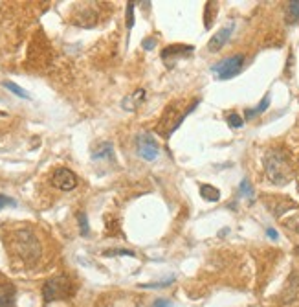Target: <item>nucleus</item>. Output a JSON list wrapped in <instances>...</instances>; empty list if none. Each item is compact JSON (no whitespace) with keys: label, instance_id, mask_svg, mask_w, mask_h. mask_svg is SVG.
Wrapping results in <instances>:
<instances>
[{"label":"nucleus","instance_id":"obj_1","mask_svg":"<svg viewBox=\"0 0 299 307\" xmlns=\"http://www.w3.org/2000/svg\"><path fill=\"white\" fill-rule=\"evenodd\" d=\"M11 250L15 252L22 261L33 263L41 256V243L37 239V235L30 228H19L15 230L10 237Z\"/></svg>","mask_w":299,"mask_h":307},{"label":"nucleus","instance_id":"obj_2","mask_svg":"<svg viewBox=\"0 0 299 307\" xmlns=\"http://www.w3.org/2000/svg\"><path fill=\"white\" fill-rule=\"evenodd\" d=\"M266 173L272 178V182L275 184H286L292 177V169L288 166V160L284 158V155L277 151H270L266 155Z\"/></svg>","mask_w":299,"mask_h":307},{"label":"nucleus","instance_id":"obj_3","mask_svg":"<svg viewBox=\"0 0 299 307\" xmlns=\"http://www.w3.org/2000/svg\"><path fill=\"white\" fill-rule=\"evenodd\" d=\"M70 294V281L64 276H57L48 280L42 287V296H44V302H53V300H59V298H64Z\"/></svg>","mask_w":299,"mask_h":307},{"label":"nucleus","instance_id":"obj_4","mask_svg":"<svg viewBox=\"0 0 299 307\" xmlns=\"http://www.w3.org/2000/svg\"><path fill=\"white\" fill-rule=\"evenodd\" d=\"M243 65H244V55L237 53V55H232V57H228L224 59V61L217 63V65H213L211 72L217 74L218 79H230L243 70Z\"/></svg>","mask_w":299,"mask_h":307},{"label":"nucleus","instance_id":"obj_5","mask_svg":"<svg viewBox=\"0 0 299 307\" xmlns=\"http://www.w3.org/2000/svg\"><path fill=\"white\" fill-rule=\"evenodd\" d=\"M136 147H138L139 156L149 162L156 160L158 155H160V146H158V142H156L155 136L149 135V133H141V135H138V138H136Z\"/></svg>","mask_w":299,"mask_h":307},{"label":"nucleus","instance_id":"obj_6","mask_svg":"<svg viewBox=\"0 0 299 307\" xmlns=\"http://www.w3.org/2000/svg\"><path fill=\"white\" fill-rule=\"evenodd\" d=\"M52 184L61 192H72L78 186V175L68 167H59L52 175Z\"/></svg>","mask_w":299,"mask_h":307},{"label":"nucleus","instance_id":"obj_7","mask_svg":"<svg viewBox=\"0 0 299 307\" xmlns=\"http://www.w3.org/2000/svg\"><path fill=\"white\" fill-rule=\"evenodd\" d=\"M233 28H235V24L230 22V24H226L222 30H218L217 33L211 37V41L207 42V50H209V52H218V50H220V48L228 42V39L232 37Z\"/></svg>","mask_w":299,"mask_h":307},{"label":"nucleus","instance_id":"obj_8","mask_svg":"<svg viewBox=\"0 0 299 307\" xmlns=\"http://www.w3.org/2000/svg\"><path fill=\"white\" fill-rule=\"evenodd\" d=\"M15 303V287L11 283L0 287V307H13Z\"/></svg>","mask_w":299,"mask_h":307},{"label":"nucleus","instance_id":"obj_9","mask_svg":"<svg viewBox=\"0 0 299 307\" xmlns=\"http://www.w3.org/2000/svg\"><path fill=\"white\" fill-rule=\"evenodd\" d=\"M145 98V90H136L132 96L123 99V109H129V110H134L136 107H139V103L143 101Z\"/></svg>","mask_w":299,"mask_h":307},{"label":"nucleus","instance_id":"obj_10","mask_svg":"<svg viewBox=\"0 0 299 307\" xmlns=\"http://www.w3.org/2000/svg\"><path fill=\"white\" fill-rule=\"evenodd\" d=\"M200 195L206 201H211V203H215V201H218L220 199V192H218L217 188L209 186V184H202L200 186Z\"/></svg>","mask_w":299,"mask_h":307},{"label":"nucleus","instance_id":"obj_11","mask_svg":"<svg viewBox=\"0 0 299 307\" xmlns=\"http://www.w3.org/2000/svg\"><path fill=\"white\" fill-rule=\"evenodd\" d=\"M268 105H270V94H266V96L263 98V101H261L255 109H248L246 112H244V116L250 120V118H253V116H257V114H261V112H264V110L268 109Z\"/></svg>","mask_w":299,"mask_h":307},{"label":"nucleus","instance_id":"obj_12","mask_svg":"<svg viewBox=\"0 0 299 307\" xmlns=\"http://www.w3.org/2000/svg\"><path fill=\"white\" fill-rule=\"evenodd\" d=\"M2 85H4V87H6L8 90H11L13 94H17V96H21V98H24V99H30V94H28L24 89H21L19 85L13 83V81H4Z\"/></svg>","mask_w":299,"mask_h":307},{"label":"nucleus","instance_id":"obj_13","mask_svg":"<svg viewBox=\"0 0 299 307\" xmlns=\"http://www.w3.org/2000/svg\"><path fill=\"white\" fill-rule=\"evenodd\" d=\"M134 2H127V28H132L134 26Z\"/></svg>","mask_w":299,"mask_h":307},{"label":"nucleus","instance_id":"obj_14","mask_svg":"<svg viewBox=\"0 0 299 307\" xmlns=\"http://www.w3.org/2000/svg\"><path fill=\"white\" fill-rule=\"evenodd\" d=\"M228 124L232 125V127H235V129H239V127H243L244 120L239 114H235V112H233V114L228 116Z\"/></svg>","mask_w":299,"mask_h":307},{"label":"nucleus","instance_id":"obj_15","mask_svg":"<svg viewBox=\"0 0 299 307\" xmlns=\"http://www.w3.org/2000/svg\"><path fill=\"white\" fill-rule=\"evenodd\" d=\"M6 206H17V201L6 197V195H0V208H6Z\"/></svg>","mask_w":299,"mask_h":307},{"label":"nucleus","instance_id":"obj_16","mask_svg":"<svg viewBox=\"0 0 299 307\" xmlns=\"http://www.w3.org/2000/svg\"><path fill=\"white\" fill-rule=\"evenodd\" d=\"M79 223H81V234L87 235L88 234V221H87V215L85 214H79Z\"/></svg>","mask_w":299,"mask_h":307},{"label":"nucleus","instance_id":"obj_17","mask_svg":"<svg viewBox=\"0 0 299 307\" xmlns=\"http://www.w3.org/2000/svg\"><path fill=\"white\" fill-rule=\"evenodd\" d=\"M241 192H243L246 197H252L253 195V190H252V186H250L248 180H243V182H241Z\"/></svg>","mask_w":299,"mask_h":307},{"label":"nucleus","instance_id":"obj_18","mask_svg":"<svg viewBox=\"0 0 299 307\" xmlns=\"http://www.w3.org/2000/svg\"><path fill=\"white\" fill-rule=\"evenodd\" d=\"M288 10L295 19H299V0H292V2L288 4Z\"/></svg>","mask_w":299,"mask_h":307},{"label":"nucleus","instance_id":"obj_19","mask_svg":"<svg viewBox=\"0 0 299 307\" xmlns=\"http://www.w3.org/2000/svg\"><path fill=\"white\" fill-rule=\"evenodd\" d=\"M153 307H175L169 300H165V298H158L156 302H153Z\"/></svg>","mask_w":299,"mask_h":307},{"label":"nucleus","instance_id":"obj_20","mask_svg":"<svg viewBox=\"0 0 299 307\" xmlns=\"http://www.w3.org/2000/svg\"><path fill=\"white\" fill-rule=\"evenodd\" d=\"M112 254H121V256H134V252H130V250H107V256H112Z\"/></svg>","mask_w":299,"mask_h":307},{"label":"nucleus","instance_id":"obj_21","mask_svg":"<svg viewBox=\"0 0 299 307\" xmlns=\"http://www.w3.org/2000/svg\"><path fill=\"white\" fill-rule=\"evenodd\" d=\"M155 46H156L155 39H145V41H143V48H145V50H153Z\"/></svg>","mask_w":299,"mask_h":307},{"label":"nucleus","instance_id":"obj_22","mask_svg":"<svg viewBox=\"0 0 299 307\" xmlns=\"http://www.w3.org/2000/svg\"><path fill=\"white\" fill-rule=\"evenodd\" d=\"M266 234H268V237H272V239H277V232L273 228H268L266 230Z\"/></svg>","mask_w":299,"mask_h":307}]
</instances>
